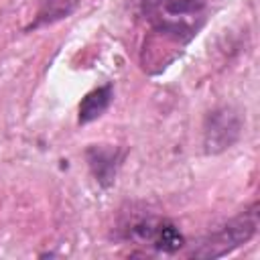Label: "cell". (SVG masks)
Masks as SVG:
<instances>
[{
	"mask_svg": "<svg viewBox=\"0 0 260 260\" xmlns=\"http://www.w3.org/2000/svg\"><path fill=\"white\" fill-rule=\"evenodd\" d=\"M258 228V211L256 205L240 215H236L234 219H230L225 225H221L217 232H211L207 238H203L191 252L189 256L195 258H219L230 254L232 250L240 248L242 244H246Z\"/></svg>",
	"mask_w": 260,
	"mask_h": 260,
	"instance_id": "cell-1",
	"label": "cell"
},
{
	"mask_svg": "<svg viewBox=\"0 0 260 260\" xmlns=\"http://www.w3.org/2000/svg\"><path fill=\"white\" fill-rule=\"evenodd\" d=\"M240 134H242V118L234 108L221 106V108L211 110L205 116V124H203L205 152L217 154L230 148L240 138Z\"/></svg>",
	"mask_w": 260,
	"mask_h": 260,
	"instance_id": "cell-2",
	"label": "cell"
},
{
	"mask_svg": "<svg viewBox=\"0 0 260 260\" xmlns=\"http://www.w3.org/2000/svg\"><path fill=\"white\" fill-rule=\"evenodd\" d=\"M85 156H87V162H89V169H91L95 181L102 187H110L116 179V171H118L122 152L114 146H98L95 144L85 150Z\"/></svg>",
	"mask_w": 260,
	"mask_h": 260,
	"instance_id": "cell-3",
	"label": "cell"
},
{
	"mask_svg": "<svg viewBox=\"0 0 260 260\" xmlns=\"http://www.w3.org/2000/svg\"><path fill=\"white\" fill-rule=\"evenodd\" d=\"M110 102H112V85H102V87L89 91L79 104V116H77L79 124H87V122L100 118L108 110Z\"/></svg>",
	"mask_w": 260,
	"mask_h": 260,
	"instance_id": "cell-4",
	"label": "cell"
},
{
	"mask_svg": "<svg viewBox=\"0 0 260 260\" xmlns=\"http://www.w3.org/2000/svg\"><path fill=\"white\" fill-rule=\"evenodd\" d=\"M81 0H41L39 2V10H37V18L30 24V28H39L45 24H53L61 18H67L79 4Z\"/></svg>",
	"mask_w": 260,
	"mask_h": 260,
	"instance_id": "cell-5",
	"label": "cell"
},
{
	"mask_svg": "<svg viewBox=\"0 0 260 260\" xmlns=\"http://www.w3.org/2000/svg\"><path fill=\"white\" fill-rule=\"evenodd\" d=\"M183 244H185V240H183L179 228H177L175 223L167 221V219H160L158 225H156V232H154V236H152L150 246L156 248V250H160V252L173 254V252L181 250Z\"/></svg>",
	"mask_w": 260,
	"mask_h": 260,
	"instance_id": "cell-6",
	"label": "cell"
}]
</instances>
